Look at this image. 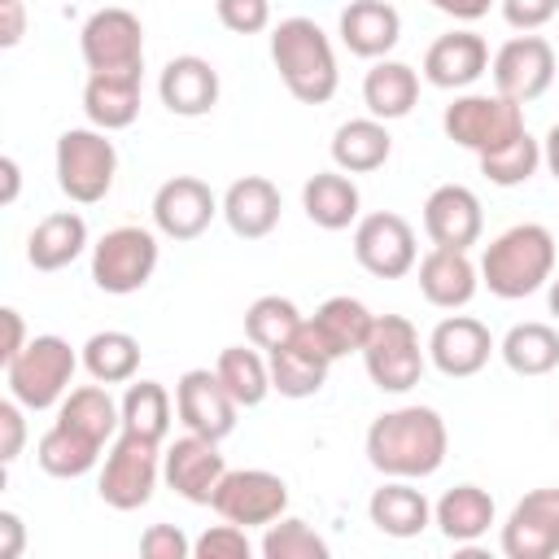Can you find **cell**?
<instances>
[{"mask_svg":"<svg viewBox=\"0 0 559 559\" xmlns=\"http://www.w3.org/2000/svg\"><path fill=\"white\" fill-rule=\"evenodd\" d=\"M26 35V9L22 0H0V44L4 48H17Z\"/></svg>","mask_w":559,"mask_h":559,"instance_id":"f907efd6","label":"cell"},{"mask_svg":"<svg viewBox=\"0 0 559 559\" xmlns=\"http://www.w3.org/2000/svg\"><path fill=\"white\" fill-rule=\"evenodd\" d=\"M362 450L380 476L424 480V476L441 472V463L450 454V428H445L441 411H432V406H419V402L393 406V411L371 419Z\"/></svg>","mask_w":559,"mask_h":559,"instance_id":"6da1fadb","label":"cell"},{"mask_svg":"<svg viewBox=\"0 0 559 559\" xmlns=\"http://www.w3.org/2000/svg\"><path fill=\"white\" fill-rule=\"evenodd\" d=\"M118 406H122V432H135L153 445H162L170 437L175 402H170V389L162 380H131L127 393L118 397Z\"/></svg>","mask_w":559,"mask_h":559,"instance_id":"8d00e7d4","label":"cell"},{"mask_svg":"<svg viewBox=\"0 0 559 559\" xmlns=\"http://www.w3.org/2000/svg\"><path fill=\"white\" fill-rule=\"evenodd\" d=\"M153 227H157V236H166V240H175V245H188V240H197L210 223H214V214H223V201L210 192V183L205 179H197V175H175V179H166L157 192H153Z\"/></svg>","mask_w":559,"mask_h":559,"instance_id":"2e32d148","label":"cell"},{"mask_svg":"<svg viewBox=\"0 0 559 559\" xmlns=\"http://www.w3.org/2000/svg\"><path fill=\"white\" fill-rule=\"evenodd\" d=\"M367 520H371L384 537L411 542V537H419V533L432 524V502L424 498V489H419L415 480H393V476H384V485L371 489V498H367Z\"/></svg>","mask_w":559,"mask_h":559,"instance_id":"4316f807","label":"cell"},{"mask_svg":"<svg viewBox=\"0 0 559 559\" xmlns=\"http://www.w3.org/2000/svg\"><path fill=\"white\" fill-rule=\"evenodd\" d=\"M0 179H4V192H0V205H13L17 201V188H22V166H17V157H0Z\"/></svg>","mask_w":559,"mask_h":559,"instance_id":"f5cc1de1","label":"cell"},{"mask_svg":"<svg viewBox=\"0 0 559 559\" xmlns=\"http://www.w3.org/2000/svg\"><path fill=\"white\" fill-rule=\"evenodd\" d=\"M52 166H57V188L74 205H96L114 192L118 148H114L109 131H100V127H70L57 135Z\"/></svg>","mask_w":559,"mask_h":559,"instance_id":"5b68a950","label":"cell"},{"mask_svg":"<svg viewBox=\"0 0 559 559\" xmlns=\"http://www.w3.org/2000/svg\"><path fill=\"white\" fill-rule=\"evenodd\" d=\"M271 66L301 105H328L341 87L336 48L314 17H284L271 26Z\"/></svg>","mask_w":559,"mask_h":559,"instance_id":"7a4b0ae2","label":"cell"},{"mask_svg":"<svg viewBox=\"0 0 559 559\" xmlns=\"http://www.w3.org/2000/svg\"><path fill=\"white\" fill-rule=\"evenodd\" d=\"M140 79L144 70H87L83 114L100 131H127L140 118Z\"/></svg>","mask_w":559,"mask_h":559,"instance_id":"d4e9b609","label":"cell"},{"mask_svg":"<svg viewBox=\"0 0 559 559\" xmlns=\"http://www.w3.org/2000/svg\"><path fill=\"white\" fill-rule=\"evenodd\" d=\"M362 367L380 393H411L428 367V345H419V332L406 314H376L362 345Z\"/></svg>","mask_w":559,"mask_h":559,"instance_id":"ba28073f","label":"cell"},{"mask_svg":"<svg viewBox=\"0 0 559 559\" xmlns=\"http://www.w3.org/2000/svg\"><path fill=\"white\" fill-rule=\"evenodd\" d=\"M542 166H546V175L559 183V122H550V131L542 135Z\"/></svg>","mask_w":559,"mask_h":559,"instance_id":"db71d44e","label":"cell"},{"mask_svg":"<svg viewBox=\"0 0 559 559\" xmlns=\"http://www.w3.org/2000/svg\"><path fill=\"white\" fill-rule=\"evenodd\" d=\"M22 445H26V406L17 397H4L0 402V463L4 467L17 463Z\"/></svg>","mask_w":559,"mask_h":559,"instance_id":"7dc6e473","label":"cell"},{"mask_svg":"<svg viewBox=\"0 0 559 559\" xmlns=\"http://www.w3.org/2000/svg\"><path fill=\"white\" fill-rule=\"evenodd\" d=\"M415 100H419V70L415 66L393 61V57L371 61V70L362 74V105L371 118L397 122L415 109Z\"/></svg>","mask_w":559,"mask_h":559,"instance_id":"4dcf8cb0","label":"cell"},{"mask_svg":"<svg viewBox=\"0 0 559 559\" xmlns=\"http://www.w3.org/2000/svg\"><path fill=\"white\" fill-rule=\"evenodd\" d=\"M100 459H105V445H96L92 437L66 428V424H57V419H52V428H48V432L39 437V445H35V463H39L48 476H57V480H79V476H87Z\"/></svg>","mask_w":559,"mask_h":559,"instance_id":"74e56055","label":"cell"},{"mask_svg":"<svg viewBox=\"0 0 559 559\" xmlns=\"http://www.w3.org/2000/svg\"><path fill=\"white\" fill-rule=\"evenodd\" d=\"M157 96L175 118H205L218 105V70L197 52H179L162 66Z\"/></svg>","mask_w":559,"mask_h":559,"instance_id":"7402d4cb","label":"cell"},{"mask_svg":"<svg viewBox=\"0 0 559 559\" xmlns=\"http://www.w3.org/2000/svg\"><path fill=\"white\" fill-rule=\"evenodd\" d=\"M175 415L188 432H201L210 441H227L236 432V415L240 402L227 393V384L218 380V371L210 367H192L175 380Z\"/></svg>","mask_w":559,"mask_h":559,"instance_id":"5bb4252c","label":"cell"},{"mask_svg":"<svg viewBox=\"0 0 559 559\" xmlns=\"http://www.w3.org/2000/svg\"><path fill=\"white\" fill-rule=\"evenodd\" d=\"M393 157V135L389 122L380 118H349L332 131V166L345 175H371Z\"/></svg>","mask_w":559,"mask_h":559,"instance_id":"1f68e13d","label":"cell"},{"mask_svg":"<svg viewBox=\"0 0 559 559\" xmlns=\"http://www.w3.org/2000/svg\"><path fill=\"white\" fill-rule=\"evenodd\" d=\"M428 4L445 17H454V22H480L498 0H428Z\"/></svg>","mask_w":559,"mask_h":559,"instance_id":"816d5d0a","label":"cell"},{"mask_svg":"<svg viewBox=\"0 0 559 559\" xmlns=\"http://www.w3.org/2000/svg\"><path fill=\"white\" fill-rule=\"evenodd\" d=\"M498 9H502V22L520 35L542 31L546 22L559 17V0H498Z\"/></svg>","mask_w":559,"mask_h":559,"instance_id":"bcb514c9","label":"cell"},{"mask_svg":"<svg viewBox=\"0 0 559 559\" xmlns=\"http://www.w3.org/2000/svg\"><path fill=\"white\" fill-rule=\"evenodd\" d=\"M546 306H550V314L559 319V275H550V284H546Z\"/></svg>","mask_w":559,"mask_h":559,"instance_id":"11a10c76","label":"cell"},{"mask_svg":"<svg viewBox=\"0 0 559 559\" xmlns=\"http://www.w3.org/2000/svg\"><path fill=\"white\" fill-rule=\"evenodd\" d=\"M371 323H376V314L367 310V301H358V297H349V293L328 297V301L310 314V328H314V336L323 341V349H328L332 358L362 354V345H367V336H371Z\"/></svg>","mask_w":559,"mask_h":559,"instance_id":"d6a6232c","label":"cell"},{"mask_svg":"<svg viewBox=\"0 0 559 559\" xmlns=\"http://www.w3.org/2000/svg\"><path fill=\"white\" fill-rule=\"evenodd\" d=\"M79 52L87 70H144V26L131 9H96L79 31Z\"/></svg>","mask_w":559,"mask_h":559,"instance_id":"4fadbf2b","label":"cell"},{"mask_svg":"<svg viewBox=\"0 0 559 559\" xmlns=\"http://www.w3.org/2000/svg\"><path fill=\"white\" fill-rule=\"evenodd\" d=\"M301 210L306 218L319 227V231H345L354 227L362 214V197H358V183L345 175V170H314L306 183H301Z\"/></svg>","mask_w":559,"mask_h":559,"instance_id":"83f0119b","label":"cell"},{"mask_svg":"<svg viewBox=\"0 0 559 559\" xmlns=\"http://www.w3.org/2000/svg\"><path fill=\"white\" fill-rule=\"evenodd\" d=\"M0 323H4V345H0V362H9L13 354H22L26 349V319H22V310H13V306H4L0 310Z\"/></svg>","mask_w":559,"mask_h":559,"instance_id":"c3c4849f","label":"cell"},{"mask_svg":"<svg viewBox=\"0 0 559 559\" xmlns=\"http://www.w3.org/2000/svg\"><path fill=\"white\" fill-rule=\"evenodd\" d=\"M489 61H493L489 57V44L476 31L459 26V31H445V35H437L428 44V52H424V79L432 87H441V92H467L480 74H489Z\"/></svg>","mask_w":559,"mask_h":559,"instance_id":"44dd1931","label":"cell"},{"mask_svg":"<svg viewBox=\"0 0 559 559\" xmlns=\"http://www.w3.org/2000/svg\"><path fill=\"white\" fill-rule=\"evenodd\" d=\"M555 424H559V419H555Z\"/></svg>","mask_w":559,"mask_h":559,"instance_id":"9f6ffc18","label":"cell"},{"mask_svg":"<svg viewBox=\"0 0 559 559\" xmlns=\"http://www.w3.org/2000/svg\"><path fill=\"white\" fill-rule=\"evenodd\" d=\"M83 367V354L66 336H31L22 354L4 362V384L9 397H17L26 411H52L74 384V371Z\"/></svg>","mask_w":559,"mask_h":559,"instance_id":"277c9868","label":"cell"},{"mask_svg":"<svg viewBox=\"0 0 559 559\" xmlns=\"http://www.w3.org/2000/svg\"><path fill=\"white\" fill-rule=\"evenodd\" d=\"M157 480H162V445H153L135 432H118L105 450L96 493L114 511H140L153 502Z\"/></svg>","mask_w":559,"mask_h":559,"instance_id":"9c48e42d","label":"cell"},{"mask_svg":"<svg viewBox=\"0 0 559 559\" xmlns=\"http://www.w3.org/2000/svg\"><path fill=\"white\" fill-rule=\"evenodd\" d=\"M87 245H92V240H87L83 214L57 210V214H44V218L31 227V236H26V262H31L35 271H66L74 258H83Z\"/></svg>","mask_w":559,"mask_h":559,"instance_id":"f546056e","label":"cell"},{"mask_svg":"<svg viewBox=\"0 0 559 559\" xmlns=\"http://www.w3.org/2000/svg\"><path fill=\"white\" fill-rule=\"evenodd\" d=\"M214 17L231 35H262L271 26V0H214Z\"/></svg>","mask_w":559,"mask_h":559,"instance_id":"ee69618b","label":"cell"},{"mask_svg":"<svg viewBox=\"0 0 559 559\" xmlns=\"http://www.w3.org/2000/svg\"><path fill=\"white\" fill-rule=\"evenodd\" d=\"M485 231L480 197L467 183H441L424 201V236L437 249H472Z\"/></svg>","mask_w":559,"mask_h":559,"instance_id":"ffe728a7","label":"cell"},{"mask_svg":"<svg viewBox=\"0 0 559 559\" xmlns=\"http://www.w3.org/2000/svg\"><path fill=\"white\" fill-rule=\"evenodd\" d=\"M223 472H227V459H223L218 441H210L201 432H183L162 450V480L192 507H210Z\"/></svg>","mask_w":559,"mask_h":559,"instance_id":"e0dca14e","label":"cell"},{"mask_svg":"<svg viewBox=\"0 0 559 559\" xmlns=\"http://www.w3.org/2000/svg\"><path fill=\"white\" fill-rule=\"evenodd\" d=\"M258 550L262 559H328L332 555V546L297 515H280L275 524H266Z\"/></svg>","mask_w":559,"mask_h":559,"instance_id":"b9f144b4","label":"cell"},{"mask_svg":"<svg viewBox=\"0 0 559 559\" xmlns=\"http://www.w3.org/2000/svg\"><path fill=\"white\" fill-rule=\"evenodd\" d=\"M493 515H498V511H493L489 489H480V485H472V480L445 489V493L432 502V524H437L441 537L454 542V546L480 542V537L493 528Z\"/></svg>","mask_w":559,"mask_h":559,"instance_id":"f1b7e54d","label":"cell"},{"mask_svg":"<svg viewBox=\"0 0 559 559\" xmlns=\"http://www.w3.org/2000/svg\"><path fill=\"white\" fill-rule=\"evenodd\" d=\"M266 362H271V389H275L280 397L301 402V397H314V393L328 384V371H332L336 358L323 349V341L314 336V328H310V319H306L293 341H284L280 349L266 354Z\"/></svg>","mask_w":559,"mask_h":559,"instance_id":"d6986e66","label":"cell"},{"mask_svg":"<svg viewBox=\"0 0 559 559\" xmlns=\"http://www.w3.org/2000/svg\"><path fill=\"white\" fill-rule=\"evenodd\" d=\"M336 35L354 57L380 61L402 39V13L389 0H349L336 17Z\"/></svg>","mask_w":559,"mask_h":559,"instance_id":"cb8c5ba5","label":"cell"},{"mask_svg":"<svg viewBox=\"0 0 559 559\" xmlns=\"http://www.w3.org/2000/svg\"><path fill=\"white\" fill-rule=\"evenodd\" d=\"M57 424H66V428H74V432H83V437H92L96 445L109 450V441L122 432V406L109 397V384L92 380V384H79L61 397Z\"/></svg>","mask_w":559,"mask_h":559,"instance_id":"836d02e7","label":"cell"},{"mask_svg":"<svg viewBox=\"0 0 559 559\" xmlns=\"http://www.w3.org/2000/svg\"><path fill=\"white\" fill-rule=\"evenodd\" d=\"M214 371H218V380L227 384V393L240 402V411L262 406L266 393H275V389H271V362H266V354H262L258 345H227V349L218 354Z\"/></svg>","mask_w":559,"mask_h":559,"instance_id":"f35d334b","label":"cell"},{"mask_svg":"<svg viewBox=\"0 0 559 559\" xmlns=\"http://www.w3.org/2000/svg\"><path fill=\"white\" fill-rule=\"evenodd\" d=\"M79 354H83V371L96 384H131L135 371H140V341L122 328L92 332Z\"/></svg>","mask_w":559,"mask_h":559,"instance_id":"d590c367","label":"cell"},{"mask_svg":"<svg viewBox=\"0 0 559 559\" xmlns=\"http://www.w3.org/2000/svg\"><path fill=\"white\" fill-rule=\"evenodd\" d=\"M498 354V341L493 332L472 319V314H445L432 332H428V362L450 376V380H467V376H480L485 362Z\"/></svg>","mask_w":559,"mask_h":559,"instance_id":"ac0fdd59","label":"cell"},{"mask_svg":"<svg viewBox=\"0 0 559 559\" xmlns=\"http://www.w3.org/2000/svg\"><path fill=\"white\" fill-rule=\"evenodd\" d=\"M280 214H284V201L266 175H240L223 192V218L240 240H266L280 227Z\"/></svg>","mask_w":559,"mask_h":559,"instance_id":"603a6c76","label":"cell"},{"mask_svg":"<svg viewBox=\"0 0 559 559\" xmlns=\"http://www.w3.org/2000/svg\"><path fill=\"white\" fill-rule=\"evenodd\" d=\"M301 323H306V314L297 310V301L293 297H280V293H266V297L249 301V310H245V336L262 354H271L284 341H293Z\"/></svg>","mask_w":559,"mask_h":559,"instance_id":"ab89813d","label":"cell"},{"mask_svg":"<svg viewBox=\"0 0 559 559\" xmlns=\"http://www.w3.org/2000/svg\"><path fill=\"white\" fill-rule=\"evenodd\" d=\"M498 546L507 559H555L559 555V489H528L502 520Z\"/></svg>","mask_w":559,"mask_h":559,"instance_id":"9a60e30c","label":"cell"},{"mask_svg":"<svg viewBox=\"0 0 559 559\" xmlns=\"http://www.w3.org/2000/svg\"><path fill=\"white\" fill-rule=\"evenodd\" d=\"M419 293L437 310H463L480 288V266L467 258V249H428L419 258Z\"/></svg>","mask_w":559,"mask_h":559,"instance_id":"484cf974","label":"cell"},{"mask_svg":"<svg viewBox=\"0 0 559 559\" xmlns=\"http://www.w3.org/2000/svg\"><path fill=\"white\" fill-rule=\"evenodd\" d=\"M550 275H555V236L542 223H515L498 231L480 253V284L502 301L533 297L537 288L550 284Z\"/></svg>","mask_w":559,"mask_h":559,"instance_id":"3957f363","label":"cell"},{"mask_svg":"<svg viewBox=\"0 0 559 559\" xmlns=\"http://www.w3.org/2000/svg\"><path fill=\"white\" fill-rule=\"evenodd\" d=\"M480 162V175L493 183V188H520L528 183L537 170H542V140H533L528 131L515 135L511 144H502L498 153H485L476 157Z\"/></svg>","mask_w":559,"mask_h":559,"instance_id":"60d3db41","label":"cell"},{"mask_svg":"<svg viewBox=\"0 0 559 559\" xmlns=\"http://www.w3.org/2000/svg\"><path fill=\"white\" fill-rule=\"evenodd\" d=\"M253 555V542L240 524L223 520V524H210L197 542H192V559H249Z\"/></svg>","mask_w":559,"mask_h":559,"instance_id":"7bdbcfd3","label":"cell"},{"mask_svg":"<svg viewBox=\"0 0 559 559\" xmlns=\"http://www.w3.org/2000/svg\"><path fill=\"white\" fill-rule=\"evenodd\" d=\"M555 48L546 35L528 31V35H511L493 61H489V74H493V92H502L507 100L515 105H533L550 92L555 83Z\"/></svg>","mask_w":559,"mask_h":559,"instance_id":"7c38bea8","label":"cell"},{"mask_svg":"<svg viewBox=\"0 0 559 559\" xmlns=\"http://www.w3.org/2000/svg\"><path fill=\"white\" fill-rule=\"evenodd\" d=\"M157 258H162L157 227H135V223L109 227L92 245V284L109 297H131L153 280Z\"/></svg>","mask_w":559,"mask_h":559,"instance_id":"52a82bcc","label":"cell"},{"mask_svg":"<svg viewBox=\"0 0 559 559\" xmlns=\"http://www.w3.org/2000/svg\"><path fill=\"white\" fill-rule=\"evenodd\" d=\"M210 507L218 511V520H231L240 528H266L288 515V485L266 467H227Z\"/></svg>","mask_w":559,"mask_h":559,"instance_id":"30bf717a","label":"cell"},{"mask_svg":"<svg viewBox=\"0 0 559 559\" xmlns=\"http://www.w3.org/2000/svg\"><path fill=\"white\" fill-rule=\"evenodd\" d=\"M498 354L507 362V371L524 376V380H537V376H550L559 367V332L550 323H515L507 328V336L498 341Z\"/></svg>","mask_w":559,"mask_h":559,"instance_id":"e575fe53","label":"cell"},{"mask_svg":"<svg viewBox=\"0 0 559 559\" xmlns=\"http://www.w3.org/2000/svg\"><path fill=\"white\" fill-rule=\"evenodd\" d=\"M140 555L144 559H192V537L179 524H148L140 533Z\"/></svg>","mask_w":559,"mask_h":559,"instance_id":"f6af8a7d","label":"cell"},{"mask_svg":"<svg viewBox=\"0 0 559 559\" xmlns=\"http://www.w3.org/2000/svg\"><path fill=\"white\" fill-rule=\"evenodd\" d=\"M26 550V524L17 511H0V559H17Z\"/></svg>","mask_w":559,"mask_h":559,"instance_id":"681fc988","label":"cell"},{"mask_svg":"<svg viewBox=\"0 0 559 559\" xmlns=\"http://www.w3.org/2000/svg\"><path fill=\"white\" fill-rule=\"evenodd\" d=\"M354 262L376 275V280H402L419 266V245H415V227L393 214V210H376L362 214L354 223Z\"/></svg>","mask_w":559,"mask_h":559,"instance_id":"8fae6325","label":"cell"},{"mask_svg":"<svg viewBox=\"0 0 559 559\" xmlns=\"http://www.w3.org/2000/svg\"><path fill=\"white\" fill-rule=\"evenodd\" d=\"M441 131L459 148L485 157L511 144L515 135H524L528 127H524V105L507 100L502 92H459L441 114Z\"/></svg>","mask_w":559,"mask_h":559,"instance_id":"8992f818","label":"cell"}]
</instances>
